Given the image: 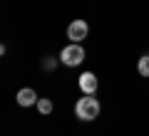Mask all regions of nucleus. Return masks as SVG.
I'll use <instances>...</instances> for the list:
<instances>
[{"mask_svg":"<svg viewBox=\"0 0 149 136\" xmlns=\"http://www.w3.org/2000/svg\"><path fill=\"white\" fill-rule=\"evenodd\" d=\"M102 106L100 101L95 99V94H85L82 99H77V104H74V116L80 121H95L97 116H100Z\"/></svg>","mask_w":149,"mask_h":136,"instance_id":"nucleus-1","label":"nucleus"},{"mask_svg":"<svg viewBox=\"0 0 149 136\" xmlns=\"http://www.w3.org/2000/svg\"><path fill=\"white\" fill-rule=\"evenodd\" d=\"M80 89H82V94H97V74L95 72H82L80 74Z\"/></svg>","mask_w":149,"mask_h":136,"instance_id":"nucleus-4","label":"nucleus"},{"mask_svg":"<svg viewBox=\"0 0 149 136\" xmlns=\"http://www.w3.org/2000/svg\"><path fill=\"white\" fill-rule=\"evenodd\" d=\"M42 67H45V69H52V67H57V59H52V57H45Z\"/></svg>","mask_w":149,"mask_h":136,"instance_id":"nucleus-8","label":"nucleus"},{"mask_svg":"<svg viewBox=\"0 0 149 136\" xmlns=\"http://www.w3.org/2000/svg\"><path fill=\"white\" fill-rule=\"evenodd\" d=\"M37 111H40V114H50V111H52V99H42V97H40V99H37Z\"/></svg>","mask_w":149,"mask_h":136,"instance_id":"nucleus-7","label":"nucleus"},{"mask_svg":"<svg viewBox=\"0 0 149 136\" xmlns=\"http://www.w3.org/2000/svg\"><path fill=\"white\" fill-rule=\"evenodd\" d=\"M137 72L142 74V77H149V55L139 57V62H137Z\"/></svg>","mask_w":149,"mask_h":136,"instance_id":"nucleus-6","label":"nucleus"},{"mask_svg":"<svg viewBox=\"0 0 149 136\" xmlns=\"http://www.w3.org/2000/svg\"><path fill=\"white\" fill-rule=\"evenodd\" d=\"M87 32H90V27H87V22L85 20H72L67 25V40H72V42H82L87 37Z\"/></svg>","mask_w":149,"mask_h":136,"instance_id":"nucleus-3","label":"nucleus"},{"mask_svg":"<svg viewBox=\"0 0 149 136\" xmlns=\"http://www.w3.org/2000/svg\"><path fill=\"white\" fill-rule=\"evenodd\" d=\"M17 104L20 106H37V99H40V97H37V92L32 87H22L20 92H17Z\"/></svg>","mask_w":149,"mask_h":136,"instance_id":"nucleus-5","label":"nucleus"},{"mask_svg":"<svg viewBox=\"0 0 149 136\" xmlns=\"http://www.w3.org/2000/svg\"><path fill=\"white\" fill-rule=\"evenodd\" d=\"M60 62L65 67H80L85 62V47L80 42H70L67 47H62V52H60Z\"/></svg>","mask_w":149,"mask_h":136,"instance_id":"nucleus-2","label":"nucleus"}]
</instances>
